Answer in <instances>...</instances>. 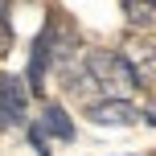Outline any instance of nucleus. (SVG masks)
Returning a JSON list of instances; mask_svg holds the SVG:
<instances>
[{
    "mask_svg": "<svg viewBox=\"0 0 156 156\" xmlns=\"http://www.w3.org/2000/svg\"><path fill=\"white\" fill-rule=\"evenodd\" d=\"M86 70H90L94 86H99L107 99H127V94L136 90V74L132 66L123 62V54H111V49H90L86 54Z\"/></svg>",
    "mask_w": 156,
    "mask_h": 156,
    "instance_id": "nucleus-1",
    "label": "nucleus"
},
{
    "mask_svg": "<svg viewBox=\"0 0 156 156\" xmlns=\"http://www.w3.org/2000/svg\"><path fill=\"white\" fill-rule=\"evenodd\" d=\"M119 54H123V62L132 66V74H136L140 86H152L156 82V41H148V37H127Z\"/></svg>",
    "mask_w": 156,
    "mask_h": 156,
    "instance_id": "nucleus-2",
    "label": "nucleus"
},
{
    "mask_svg": "<svg viewBox=\"0 0 156 156\" xmlns=\"http://www.w3.org/2000/svg\"><path fill=\"white\" fill-rule=\"evenodd\" d=\"M90 123H107V127H132L140 119V111L132 107L127 99H103V103H90L86 107Z\"/></svg>",
    "mask_w": 156,
    "mask_h": 156,
    "instance_id": "nucleus-3",
    "label": "nucleus"
},
{
    "mask_svg": "<svg viewBox=\"0 0 156 156\" xmlns=\"http://www.w3.org/2000/svg\"><path fill=\"white\" fill-rule=\"evenodd\" d=\"M0 119L4 123L25 119V82L16 74H0Z\"/></svg>",
    "mask_w": 156,
    "mask_h": 156,
    "instance_id": "nucleus-4",
    "label": "nucleus"
},
{
    "mask_svg": "<svg viewBox=\"0 0 156 156\" xmlns=\"http://www.w3.org/2000/svg\"><path fill=\"white\" fill-rule=\"evenodd\" d=\"M41 127H45L49 136H58V140H74V119L66 115L58 103H45V107H41Z\"/></svg>",
    "mask_w": 156,
    "mask_h": 156,
    "instance_id": "nucleus-5",
    "label": "nucleus"
},
{
    "mask_svg": "<svg viewBox=\"0 0 156 156\" xmlns=\"http://www.w3.org/2000/svg\"><path fill=\"white\" fill-rule=\"evenodd\" d=\"M123 12L132 29H152L156 25V0H123Z\"/></svg>",
    "mask_w": 156,
    "mask_h": 156,
    "instance_id": "nucleus-6",
    "label": "nucleus"
},
{
    "mask_svg": "<svg viewBox=\"0 0 156 156\" xmlns=\"http://www.w3.org/2000/svg\"><path fill=\"white\" fill-rule=\"evenodd\" d=\"M29 144H33V152H41V156H49V148H54V144H49V132L41 123H29Z\"/></svg>",
    "mask_w": 156,
    "mask_h": 156,
    "instance_id": "nucleus-7",
    "label": "nucleus"
},
{
    "mask_svg": "<svg viewBox=\"0 0 156 156\" xmlns=\"http://www.w3.org/2000/svg\"><path fill=\"white\" fill-rule=\"evenodd\" d=\"M12 49V25H8V16H0V58Z\"/></svg>",
    "mask_w": 156,
    "mask_h": 156,
    "instance_id": "nucleus-8",
    "label": "nucleus"
},
{
    "mask_svg": "<svg viewBox=\"0 0 156 156\" xmlns=\"http://www.w3.org/2000/svg\"><path fill=\"white\" fill-rule=\"evenodd\" d=\"M4 12H8V0H0V16H4Z\"/></svg>",
    "mask_w": 156,
    "mask_h": 156,
    "instance_id": "nucleus-9",
    "label": "nucleus"
},
{
    "mask_svg": "<svg viewBox=\"0 0 156 156\" xmlns=\"http://www.w3.org/2000/svg\"><path fill=\"white\" fill-rule=\"evenodd\" d=\"M0 127H4V119H0Z\"/></svg>",
    "mask_w": 156,
    "mask_h": 156,
    "instance_id": "nucleus-10",
    "label": "nucleus"
}]
</instances>
